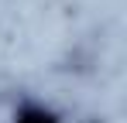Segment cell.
Returning <instances> with one entry per match:
<instances>
[{"label":"cell","instance_id":"obj_1","mask_svg":"<svg viewBox=\"0 0 127 123\" xmlns=\"http://www.w3.org/2000/svg\"><path fill=\"white\" fill-rule=\"evenodd\" d=\"M21 123H52V116L48 113H28V116H21Z\"/></svg>","mask_w":127,"mask_h":123}]
</instances>
